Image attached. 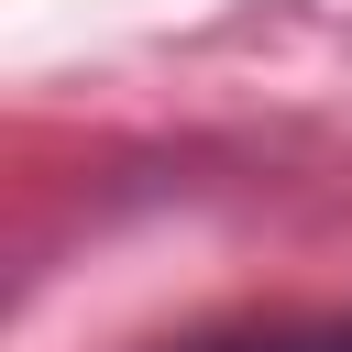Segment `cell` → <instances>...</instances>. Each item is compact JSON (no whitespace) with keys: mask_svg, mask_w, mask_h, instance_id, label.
Here are the masks:
<instances>
[{"mask_svg":"<svg viewBox=\"0 0 352 352\" xmlns=\"http://www.w3.org/2000/svg\"><path fill=\"white\" fill-rule=\"evenodd\" d=\"M242 352H352V330H275V341H242Z\"/></svg>","mask_w":352,"mask_h":352,"instance_id":"cell-1","label":"cell"}]
</instances>
